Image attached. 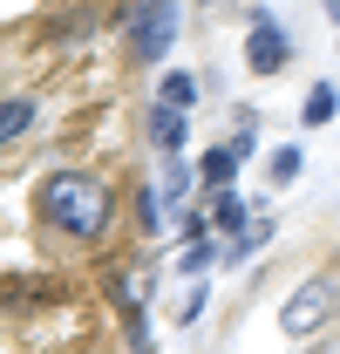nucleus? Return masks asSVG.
Masks as SVG:
<instances>
[{
    "label": "nucleus",
    "mask_w": 340,
    "mask_h": 354,
    "mask_svg": "<svg viewBox=\"0 0 340 354\" xmlns=\"http://www.w3.org/2000/svg\"><path fill=\"white\" fill-rule=\"evenodd\" d=\"M191 95H198V82H191V75H164V102H170V109H184Z\"/></svg>",
    "instance_id": "obj_10"
},
{
    "label": "nucleus",
    "mask_w": 340,
    "mask_h": 354,
    "mask_svg": "<svg viewBox=\"0 0 340 354\" xmlns=\"http://www.w3.org/2000/svg\"><path fill=\"white\" fill-rule=\"evenodd\" d=\"M327 313H334V286L327 279H306V286H293V300L279 307V327L286 334H313Z\"/></svg>",
    "instance_id": "obj_3"
},
{
    "label": "nucleus",
    "mask_w": 340,
    "mask_h": 354,
    "mask_svg": "<svg viewBox=\"0 0 340 354\" xmlns=\"http://www.w3.org/2000/svg\"><path fill=\"white\" fill-rule=\"evenodd\" d=\"M177 35V7L170 0H150V7H136V21H129V48H136V62H157Z\"/></svg>",
    "instance_id": "obj_2"
},
{
    "label": "nucleus",
    "mask_w": 340,
    "mask_h": 354,
    "mask_svg": "<svg viewBox=\"0 0 340 354\" xmlns=\"http://www.w3.org/2000/svg\"><path fill=\"white\" fill-rule=\"evenodd\" d=\"M150 136H157V143H164V150H177V143H184V109H150Z\"/></svg>",
    "instance_id": "obj_6"
},
{
    "label": "nucleus",
    "mask_w": 340,
    "mask_h": 354,
    "mask_svg": "<svg viewBox=\"0 0 340 354\" xmlns=\"http://www.w3.org/2000/svg\"><path fill=\"white\" fill-rule=\"evenodd\" d=\"M28 123H35V102H28V95H7V109H0V136H21Z\"/></svg>",
    "instance_id": "obj_8"
},
{
    "label": "nucleus",
    "mask_w": 340,
    "mask_h": 354,
    "mask_svg": "<svg viewBox=\"0 0 340 354\" xmlns=\"http://www.w3.org/2000/svg\"><path fill=\"white\" fill-rule=\"evenodd\" d=\"M245 62H252L258 75H272V68H286V35L258 21V28H252V41H245Z\"/></svg>",
    "instance_id": "obj_4"
},
{
    "label": "nucleus",
    "mask_w": 340,
    "mask_h": 354,
    "mask_svg": "<svg viewBox=\"0 0 340 354\" xmlns=\"http://www.w3.org/2000/svg\"><path fill=\"white\" fill-rule=\"evenodd\" d=\"M41 212L62 232H75V239H102L109 232V184L88 177V171H62V177H48Z\"/></svg>",
    "instance_id": "obj_1"
},
{
    "label": "nucleus",
    "mask_w": 340,
    "mask_h": 354,
    "mask_svg": "<svg viewBox=\"0 0 340 354\" xmlns=\"http://www.w3.org/2000/svg\"><path fill=\"white\" fill-rule=\"evenodd\" d=\"M184 191H191V171H184V164H170V171H164V191H157V198H164V205H177Z\"/></svg>",
    "instance_id": "obj_11"
},
{
    "label": "nucleus",
    "mask_w": 340,
    "mask_h": 354,
    "mask_svg": "<svg viewBox=\"0 0 340 354\" xmlns=\"http://www.w3.org/2000/svg\"><path fill=\"white\" fill-rule=\"evenodd\" d=\"M232 171H238V157H232V143H225V150H211V157L198 164V177H211V191H232Z\"/></svg>",
    "instance_id": "obj_7"
},
{
    "label": "nucleus",
    "mask_w": 340,
    "mask_h": 354,
    "mask_svg": "<svg viewBox=\"0 0 340 354\" xmlns=\"http://www.w3.org/2000/svg\"><path fill=\"white\" fill-rule=\"evenodd\" d=\"M205 266H211V245H205V239H198V245H191V252H184V272H205Z\"/></svg>",
    "instance_id": "obj_13"
},
{
    "label": "nucleus",
    "mask_w": 340,
    "mask_h": 354,
    "mask_svg": "<svg viewBox=\"0 0 340 354\" xmlns=\"http://www.w3.org/2000/svg\"><path fill=\"white\" fill-rule=\"evenodd\" d=\"M272 177H279V184H293V177H299V150H293V143L272 150Z\"/></svg>",
    "instance_id": "obj_12"
},
{
    "label": "nucleus",
    "mask_w": 340,
    "mask_h": 354,
    "mask_svg": "<svg viewBox=\"0 0 340 354\" xmlns=\"http://www.w3.org/2000/svg\"><path fill=\"white\" fill-rule=\"evenodd\" d=\"M218 232H245V205L232 191H218Z\"/></svg>",
    "instance_id": "obj_9"
},
{
    "label": "nucleus",
    "mask_w": 340,
    "mask_h": 354,
    "mask_svg": "<svg viewBox=\"0 0 340 354\" xmlns=\"http://www.w3.org/2000/svg\"><path fill=\"white\" fill-rule=\"evenodd\" d=\"M334 109H340V95L327 82H313L306 88V109H299V123H306V130H320V123H334Z\"/></svg>",
    "instance_id": "obj_5"
}]
</instances>
